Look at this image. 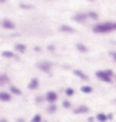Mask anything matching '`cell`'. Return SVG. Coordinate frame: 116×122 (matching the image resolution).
<instances>
[{
  "label": "cell",
  "instance_id": "cell-9",
  "mask_svg": "<svg viewBox=\"0 0 116 122\" xmlns=\"http://www.w3.org/2000/svg\"><path fill=\"white\" fill-rule=\"evenodd\" d=\"M74 74H75L77 77H80L81 80H85V81L89 80V77H87V75H86V74H84L81 70H75V71H74Z\"/></svg>",
  "mask_w": 116,
  "mask_h": 122
},
{
  "label": "cell",
  "instance_id": "cell-28",
  "mask_svg": "<svg viewBox=\"0 0 116 122\" xmlns=\"http://www.w3.org/2000/svg\"><path fill=\"white\" fill-rule=\"evenodd\" d=\"M0 122H8V120H5V118H1V120H0Z\"/></svg>",
  "mask_w": 116,
  "mask_h": 122
},
{
  "label": "cell",
  "instance_id": "cell-12",
  "mask_svg": "<svg viewBox=\"0 0 116 122\" xmlns=\"http://www.w3.org/2000/svg\"><path fill=\"white\" fill-rule=\"evenodd\" d=\"M60 30L64 31V32H74V31H75L73 27H70L69 25H63V26H60Z\"/></svg>",
  "mask_w": 116,
  "mask_h": 122
},
{
  "label": "cell",
  "instance_id": "cell-22",
  "mask_svg": "<svg viewBox=\"0 0 116 122\" xmlns=\"http://www.w3.org/2000/svg\"><path fill=\"white\" fill-rule=\"evenodd\" d=\"M63 106H64L65 108H70V107H71V103H70V101H64V102H63Z\"/></svg>",
  "mask_w": 116,
  "mask_h": 122
},
{
  "label": "cell",
  "instance_id": "cell-14",
  "mask_svg": "<svg viewBox=\"0 0 116 122\" xmlns=\"http://www.w3.org/2000/svg\"><path fill=\"white\" fill-rule=\"evenodd\" d=\"M10 92L14 95H21V90H19L16 86H10Z\"/></svg>",
  "mask_w": 116,
  "mask_h": 122
},
{
  "label": "cell",
  "instance_id": "cell-27",
  "mask_svg": "<svg viewBox=\"0 0 116 122\" xmlns=\"http://www.w3.org/2000/svg\"><path fill=\"white\" fill-rule=\"evenodd\" d=\"M112 57H114V60L116 61V52H112Z\"/></svg>",
  "mask_w": 116,
  "mask_h": 122
},
{
  "label": "cell",
  "instance_id": "cell-10",
  "mask_svg": "<svg viewBox=\"0 0 116 122\" xmlns=\"http://www.w3.org/2000/svg\"><path fill=\"white\" fill-rule=\"evenodd\" d=\"M96 120L99 122H106L109 120V116L107 115H105V113H97L96 115Z\"/></svg>",
  "mask_w": 116,
  "mask_h": 122
},
{
  "label": "cell",
  "instance_id": "cell-21",
  "mask_svg": "<svg viewBox=\"0 0 116 122\" xmlns=\"http://www.w3.org/2000/svg\"><path fill=\"white\" fill-rule=\"evenodd\" d=\"M65 93H66V96H73L74 95V93H75V91L73 90V88H66V90H65Z\"/></svg>",
  "mask_w": 116,
  "mask_h": 122
},
{
  "label": "cell",
  "instance_id": "cell-6",
  "mask_svg": "<svg viewBox=\"0 0 116 122\" xmlns=\"http://www.w3.org/2000/svg\"><path fill=\"white\" fill-rule=\"evenodd\" d=\"M86 112H89V107H87V106H84V105H81V106L74 108V113H76V115L86 113Z\"/></svg>",
  "mask_w": 116,
  "mask_h": 122
},
{
  "label": "cell",
  "instance_id": "cell-20",
  "mask_svg": "<svg viewBox=\"0 0 116 122\" xmlns=\"http://www.w3.org/2000/svg\"><path fill=\"white\" fill-rule=\"evenodd\" d=\"M76 47H77V50H80L81 52H86V51H87V49H86L84 45H81V44H77Z\"/></svg>",
  "mask_w": 116,
  "mask_h": 122
},
{
  "label": "cell",
  "instance_id": "cell-2",
  "mask_svg": "<svg viewBox=\"0 0 116 122\" xmlns=\"http://www.w3.org/2000/svg\"><path fill=\"white\" fill-rule=\"evenodd\" d=\"M112 71L111 70H100V71H97L96 72V76H97V79H100L101 81L104 82H111V77H112Z\"/></svg>",
  "mask_w": 116,
  "mask_h": 122
},
{
  "label": "cell",
  "instance_id": "cell-17",
  "mask_svg": "<svg viewBox=\"0 0 116 122\" xmlns=\"http://www.w3.org/2000/svg\"><path fill=\"white\" fill-rule=\"evenodd\" d=\"M81 91L84 93H91L92 92V87L91 86H82L81 87Z\"/></svg>",
  "mask_w": 116,
  "mask_h": 122
},
{
  "label": "cell",
  "instance_id": "cell-4",
  "mask_svg": "<svg viewBox=\"0 0 116 122\" xmlns=\"http://www.w3.org/2000/svg\"><path fill=\"white\" fill-rule=\"evenodd\" d=\"M37 67L40 69L41 71H44V72H50L51 64H50V62H46V61H44V62H39V64H37Z\"/></svg>",
  "mask_w": 116,
  "mask_h": 122
},
{
  "label": "cell",
  "instance_id": "cell-30",
  "mask_svg": "<svg viewBox=\"0 0 116 122\" xmlns=\"http://www.w3.org/2000/svg\"><path fill=\"white\" fill-rule=\"evenodd\" d=\"M115 101H116V100H115Z\"/></svg>",
  "mask_w": 116,
  "mask_h": 122
},
{
  "label": "cell",
  "instance_id": "cell-11",
  "mask_svg": "<svg viewBox=\"0 0 116 122\" xmlns=\"http://www.w3.org/2000/svg\"><path fill=\"white\" fill-rule=\"evenodd\" d=\"M8 82H9L8 75H5V74L0 75V85H5V84H8Z\"/></svg>",
  "mask_w": 116,
  "mask_h": 122
},
{
  "label": "cell",
  "instance_id": "cell-7",
  "mask_svg": "<svg viewBox=\"0 0 116 122\" xmlns=\"http://www.w3.org/2000/svg\"><path fill=\"white\" fill-rule=\"evenodd\" d=\"M11 100V95L9 92H5V91H1L0 92V101L3 102H9Z\"/></svg>",
  "mask_w": 116,
  "mask_h": 122
},
{
  "label": "cell",
  "instance_id": "cell-8",
  "mask_svg": "<svg viewBox=\"0 0 116 122\" xmlns=\"http://www.w3.org/2000/svg\"><path fill=\"white\" fill-rule=\"evenodd\" d=\"M37 87H39V80L37 79H31L29 85H27V88H29V90H36Z\"/></svg>",
  "mask_w": 116,
  "mask_h": 122
},
{
  "label": "cell",
  "instance_id": "cell-23",
  "mask_svg": "<svg viewBox=\"0 0 116 122\" xmlns=\"http://www.w3.org/2000/svg\"><path fill=\"white\" fill-rule=\"evenodd\" d=\"M20 8H23V9H31V8H32V5H25V4H20Z\"/></svg>",
  "mask_w": 116,
  "mask_h": 122
},
{
  "label": "cell",
  "instance_id": "cell-26",
  "mask_svg": "<svg viewBox=\"0 0 116 122\" xmlns=\"http://www.w3.org/2000/svg\"><path fill=\"white\" fill-rule=\"evenodd\" d=\"M16 122H25V120H24V118H19V120L16 121Z\"/></svg>",
  "mask_w": 116,
  "mask_h": 122
},
{
  "label": "cell",
  "instance_id": "cell-25",
  "mask_svg": "<svg viewBox=\"0 0 116 122\" xmlns=\"http://www.w3.org/2000/svg\"><path fill=\"white\" fill-rule=\"evenodd\" d=\"M35 101H36V102H41V101H42V97H39V96H37V97L35 98Z\"/></svg>",
  "mask_w": 116,
  "mask_h": 122
},
{
  "label": "cell",
  "instance_id": "cell-24",
  "mask_svg": "<svg viewBox=\"0 0 116 122\" xmlns=\"http://www.w3.org/2000/svg\"><path fill=\"white\" fill-rule=\"evenodd\" d=\"M89 15H90V18H92V19H97V18H99L97 14H96V13H92V11L89 13Z\"/></svg>",
  "mask_w": 116,
  "mask_h": 122
},
{
  "label": "cell",
  "instance_id": "cell-5",
  "mask_svg": "<svg viewBox=\"0 0 116 122\" xmlns=\"http://www.w3.org/2000/svg\"><path fill=\"white\" fill-rule=\"evenodd\" d=\"M1 26L4 27V29H8V30L15 29V24L13 23L11 20H9V19H4V20L1 21Z\"/></svg>",
  "mask_w": 116,
  "mask_h": 122
},
{
  "label": "cell",
  "instance_id": "cell-3",
  "mask_svg": "<svg viewBox=\"0 0 116 122\" xmlns=\"http://www.w3.org/2000/svg\"><path fill=\"white\" fill-rule=\"evenodd\" d=\"M58 93L56 92H55V91H49L47 93H46V95H45V100H46V101L49 102V103H55V102H56V100H58Z\"/></svg>",
  "mask_w": 116,
  "mask_h": 122
},
{
  "label": "cell",
  "instance_id": "cell-19",
  "mask_svg": "<svg viewBox=\"0 0 116 122\" xmlns=\"http://www.w3.org/2000/svg\"><path fill=\"white\" fill-rule=\"evenodd\" d=\"M41 121H42L41 116H40V115H35L34 117L31 118V121H30V122H41Z\"/></svg>",
  "mask_w": 116,
  "mask_h": 122
},
{
  "label": "cell",
  "instance_id": "cell-15",
  "mask_svg": "<svg viewBox=\"0 0 116 122\" xmlns=\"http://www.w3.org/2000/svg\"><path fill=\"white\" fill-rule=\"evenodd\" d=\"M86 18H87V16H86L85 14H79V15L74 16V20H75V21H84Z\"/></svg>",
  "mask_w": 116,
  "mask_h": 122
},
{
  "label": "cell",
  "instance_id": "cell-18",
  "mask_svg": "<svg viewBox=\"0 0 116 122\" xmlns=\"http://www.w3.org/2000/svg\"><path fill=\"white\" fill-rule=\"evenodd\" d=\"M56 110H58V107H56V105H54V103H51L50 106L47 107V112H49V113H54V112H55V111H56Z\"/></svg>",
  "mask_w": 116,
  "mask_h": 122
},
{
  "label": "cell",
  "instance_id": "cell-16",
  "mask_svg": "<svg viewBox=\"0 0 116 122\" xmlns=\"http://www.w3.org/2000/svg\"><path fill=\"white\" fill-rule=\"evenodd\" d=\"M3 56L4 57H6V59H13L15 55H14V52H11V51H3Z\"/></svg>",
  "mask_w": 116,
  "mask_h": 122
},
{
  "label": "cell",
  "instance_id": "cell-29",
  "mask_svg": "<svg viewBox=\"0 0 116 122\" xmlns=\"http://www.w3.org/2000/svg\"><path fill=\"white\" fill-rule=\"evenodd\" d=\"M5 1H6V0H0V3H5Z\"/></svg>",
  "mask_w": 116,
  "mask_h": 122
},
{
  "label": "cell",
  "instance_id": "cell-13",
  "mask_svg": "<svg viewBox=\"0 0 116 122\" xmlns=\"http://www.w3.org/2000/svg\"><path fill=\"white\" fill-rule=\"evenodd\" d=\"M15 49L18 50L19 52H25V51H26V46L24 45V44H16Z\"/></svg>",
  "mask_w": 116,
  "mask_h": 122
},
{
  "label": "cell",
  "instance_id": "cell-1",
  "mask_svg": "<svg viewBox=\"0 0 116 122\" xmlns=\"http://www.w3.org/2000/svg\"><path fill=\"white\" fill-rule=\"evenodd\" d=\"M92 30L95 31V32H109V31H114V30H116V23H102V24H97Z\"/></svg>",
  "mask_w": 116,
  "mask_h": 122
}]
</instances>
